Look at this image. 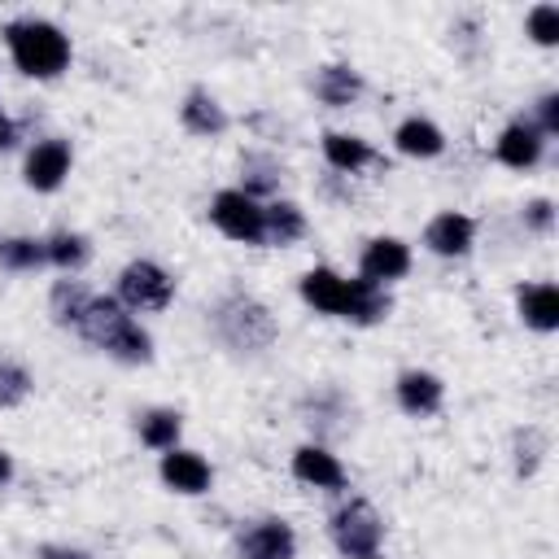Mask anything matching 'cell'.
I'll return each mask as SVG.
<instances>
[{
  "label": "cell",
  "instance_id": "14",
  "mask_svg": "<svg viewBox=\"0 0 559 559\" xmlns=\"http://www.w3.org/2000/svg\"><path fill=\"white\" fill-rule=\"evenodd\" d=\"M389 314V297H384V288L380 284H371V280H345V310H341V319H349V323H380Z\"/></svg>",
  "mask_w": 559,
  "mask_h": 559
},
{
  "label": "cell",
  "instance_id": "20",
  "mask_svg": "<svg viewBox=\"0 0 559 559\" xmlns=\"http://www.w3.org/2000/svg\"><path fill=\"white\" fill-rule=\"evenodd\" d=\"M301 297H306L314 310H323V314H341V310H345V280H341L336 271H328V266H314V271H306V280H301Z\"/></svg>",
  "mask_w": 559,
  "mask_h": 559
},
{
  "label": "cell",
  "instance_id": "34",
  "mask_svg": "<svg viewBox=\"0 0 559 559\" xmlns=\"http://www.w3.org/2000/svg\"><path fill=\"white\" fill-rule=\"evenodd\" d=\"M9 476H13V459L0 450V485H9Z\"/></svg>",
  "mask_w": 559,
  "mask_h": 559
},
{
  "label": "cell",
  "instance_id": "31",
  "mask_svg": "<svg viewBox=\"0 0 559 559\" xmlns=\"http://www.w3.org/2000/svg\"><path fill=\"white\" fill-rule=\"evenodd\" d=\"M524 223L533 227V231H550L555 227V205L542 197V201H528L524 205Z\"/></svg>",
  "mask_w": 559,
  "mask_h": 559
},
{
  "label": "cell",
  "instance_id": "9",
  "mask_svg": "<svg viewBox=\"0 0 559 559\" xmlns=\"http://www.w3.org/2000/svg\"><path fill=\"white\" fill-rule=\"evenodd\" d=\"M472 240H476V223H472L467 214H454V210L437 214V218L424 227V245H428L432 253H441V258H459V253H467Z\"/></svg>",
  "mask_w": 559,
  "mask_h": 559
},
{
  "label": "cell",
  "instance_id": "13",
  "mask_svg": "<svg viewBox=\"0 0 559 559\" xmlns=\"http://www.w3.org/2000/svg\"><path fill=\"white\" fill-rule=\"evenodd\" d=\"M293 476L306 480V485H314V489H341L345 485V467L323 445H301L293 454Z\"/></svg>",
  "mask_w": 559,
  "mask_h": 559
},
{
  "label": "cell",
  "instance_id": "32",
  "mask_svg": "<svg viewBox=\"0 0 559 559\" xmlns=\"http://www.w3.org/2000/svg\"><path fill=\"white\" fill-rule=\"evenodd\" d=\"M39 559H92V555L70 550V546H44V550H39Z\"/></svg>",
  "mask_w": 559,
  "mask_h": 559
},
{
  "label": "cell",
  "instance_id": "27",
  "mask_svg": "<svg viewBox=\"0 0 559 559\" xmlns=\"http://www.w3.org/2000/svg\"><path fill=\"white\" fill-rule=\"evenodd\" d=\"M31 371L17 362V358H0V406H17V402H26V393H31Z\"/></svg>",
  "mask_w": 559,
  "mask_h": 559
},
{
  "label": "cell",
  "instance_id": "1",
  "mask_svg": "<svg viewBox=\"0 0 559 559\" xmlns=\"http://www.w3.org/2000/svg\"><path fill=\"white\" fill-rule=\"evenodd\" d=\"M79 332L96 349H105L109 358H118V362H148L153 358L148 332L127 314V306L118 297H92L87 310H83V319H79Z\"/></svg>",
  "mask_w": 559,
  "mask_h": 559
},
{
  "label": "cell",
  "instance_id": "28",
  "mask_svg": "<svg viewBox=\"0 0 559 559\" xmlns=\"http://www.w3.org/2000/svg\"><path fill=\"white\" fill-rule=\"evenodd\" d=\"M528 35L537 44H559V9L555 4H537L528 13Z\"/></svg>",
  "mask_w": 559,
  "mask_h": 559
},
{
  "label": "cell",
  "instance_id": "8",
  "mask_svg": "<svg viewBox=\"0 0 559 559\" xmlns=\"http://www.w3.org/2000/svg\"><path fill=\"white\" fill-rule=\"evenodd\" d=\"M26 183L35 192H52L61 188V179L70 175V144L66 140H39L31 153H26Z\"/></svg>",
  "mask_w": 559,
  "mask_h": 559
},
{
  "label": "cell",
  "instance_id": "21",
  "mask_svg": "<svg viewBox=\"0 0 559 559\" xmlns=\"http://www.w3.org/2000/svg\"><path fill=\"white\" fill-rule=\"evenodd\" d=\"M323 157L336 166V170H362L367 162H371V148H367V140H358V135H345V131H328L323 135Z\"/></svg>",
  "mask_w": 559,
  "mask_h": 559
},
{
  "label": "cell",
  "instance_id": "24",
  "mask_svg": "<svg viewBox=\"0 0 559 559\" xmlns=\"http://www.w3.org/2000/svg\"><path fill=\"white\" fill-rule=\"evenodd\" d=\"M44 262H48L44 240H31V236H4L0 240V266H9V271H35Z\"/></svg>",
  "mask_w": 559,
  "mask_h": 559
},
{
  "label": "cell",
  "instance_id": "17",
  "mask_svg": "<svg viewBox=\"0 0 559 559\" xmlns=\"http://www.w3.org/2000/svg\"><path fill=\"white\" fill-rule=\"evenodd\" d=\"M179 118L192 135H223L227 131V114L210 92H188V100L179 105Z\"/></svg>",
  "mask_w": 559,
  "mask_h": 559
},
{
  "label": "cell",
  "instance_id": "18",
  "mask_svg": "<svg viewBox=\"0 0 559 559\" xmlns=\"http://www.w3.org/2000/svg\"><path fill=\"white\" fill-rule=\"evenodd\" d=\"M393 144H397V153H406V157H437V153L445 148V135H441V127L428 122V118H406V122L393 131Z\"/></svg>",
  "mask_w": 559,
  "mask_h": 559
},
{
  "label": "cell",
  "instance_id": "11",
  "mask_svg": "<svg viewBox=\"0 0 559 559\" xmlns=\"http://www.w3.org/2000/svg\"><path fill=\"white\" fill-rule=\"evenodd\" d=\"M542 144H546V135H542L533 122H511V127L498 135L493 153H498L502 166H511V170H528V166L542 162Z\"/></svg>",
  "mask_w": 559,
  "mask_h": 559
},
{
  "label": "cell",
  "instance_id": "3",
  "mask_svg": "<svg viewBox=\"0 0 559 559\" xmlns=\"http://www.w3.org/2000/svg\"><path fill=\"white\" fill-rule=\"evenodd\" d=\"M380 537H384L380 515L362 498H354L349 507H341L332 515V542H336V550L345 559H376L380 555Z\"/></svg>",
  "mask_w": 559,
  "mask_h": 559
},
{
  "label": "cell",
  "instance_id": "33",
  "mask_svg": "<svg viewBox=\"0 0 559 559\" xmlns=\"http://www.w3.org/2000/svg\"><path fill=\"white\" fill-rule=\"evenodd\" d=\"M13 144H17V127H13V118L0 114V148H13Z\"/></svg>",
  "mask_w": 559,
  "mask_h": 559
},
{
  "label": "cell",
  "instance_id": "23",
  "mask_svg": "<svg viewBox=\"0 0 559 559\" xmlns=\"http://www.w3.org/2000/svg\"><path fill=\"white\" fill-rule=\"evenodd\" d=\"M179 415L175 411H144L140 415V441L148 445V450H175V441H179Z\"/></svg>",
  "mask_w": 559,
  "mask_h": 559
},
{
  "label": "cell",
  "instance_id": "19",
  "mask_svg": "<svg viewBox=\"0 0 559 559\" xmlns=\"http://www.w3.org/2000/svg\"><path fill=\"white\" fill-rule=\"evenodd\" d=\"M306 236V214L293 201H275L262 205V240L266 245H293Z\"/></svg>",
  "mask_w": 559,
  "mask_h": 559
},
{
  "label": "cell",
  "instance_id": "10",
  "mask_svg": "<svg viewBox=\"0 0 559 559\" xmlns=\"http://www.w3.org/2000/svg\"><path fill=\"white\" fill-rule=\"evenodd\" d=\"M411 271V249L393 236H376L367 249H362V280L371 284H389V280H402Z\"/></svg>",
  "mask_w": 559,
  "mask_h": 559
},
{
  "label": "cell",
  "instance_id": "6",
  "mask_svg": "<svg viewBox=\"0 0 559 559\" xmlns=\"http://www.w3.org/2000/svg\"><path fill=\"white\" fill-rule=\"evenodd\" d=\"M210 218L218 223L223 236L245 240V245H262V205H258L249 192L223 188V192L210 201Z\"/></svg>",
  "mask_w": 559,
  "mask_h": 559
},
{
  "label": "cell",
  "instance_id": "29",
  "mask_svg": "<svg viewBox=\"0 0 559 559\" xmlns=\"http://www.w3.org/2000/svg\"><path fill=\"white\" fill-rule=\"evenodd\" d=\"M245 170H253V175H249V183L240 192H249L253 201H258V192H271L275 188V162L271 157H245Z\"/></svg>",
  "mask_w": 559,
  "mask_h": 559
},
{
  "label": "cell",
  "instance_id": "25",
  "mask_svg": "<svg viewBox=\"0 0 559 559\" xmlns=\"http://www.w3.org/2000/svg\"><path fill=\"white\" fill-rule=\"evenodd\" d=\"M87 301H92V293H87L79 280H57V288H52V319H57V323H74V328H79V319H83Z\"/></svg>",
  "mask_w": 559,
  "mask_h": 559
},
{
  "label": "cell",
  "instance_id": "4",
  "mask_svg": "<svg viewBox=\"0 0 559 559\" xmlns=\"http://www.w3.org/2000/svg\"><path fill=\"white\" fill-rule=\"evenodd\" d=\"M170 293H175V280L157 262H148V258L127 262L122 275H118V301L127 310H166Z\"/></svg>",
  "mask_w": 559,
  "mask_h": 559
},
{
  "label": "cell",
  "instance_id": "12",
  "mask_svg": "<svg viewBox=\"0 0 559 559\" xmlns=\"http://www.w3.org/2000/svg\"><path fill=\"white\" fill-rule=\"evenodd\" d=\"M162 480L175 493H205L210 489V463L197 450H166L162 454Z\"/></svg>",
  "mask_w": 559,
  "mask_h": 559
},
{
  "label": "cell",
  "instance_id": "2",
  "mask_svg": "<svg viewBox=\"0 0 559 559\" xmlns=\"http://www.w3.org/2000/svg\"><path fill=\"white\" fill-rule=\"evenodd\" d=\"M4 39H9L13 66L22 74H31V79H52V74H61L70 66V39L52 22H39V17L9 22Z\"/></svg>",
  "mask_w": 559,
  "mask_h": 559
},
{
  "label": "cell",
  "instance_id": "26",
  "mask_svg": "<svg viewBox=\"0 0 559 559\" xmlns=\"http://www.w3.org/2000/svg\"><path fill=\"white\" fill-rule=\"evenodd\" d=\"M44 249H48V262L61 266V271H79L87 262V253H92L79 231H57V236L44 240Z\"/></svg>",
  "mask_w": 559,
  "mask_h": 559
},
{
  "label": "cell",
  "instance_id": "5",
  "mask_svg": "<svg viewBox=\"0 0 559 559\" xmlns=\"http://www.w3.org/2000/svg\"><path fill=\"white\" fill-rule=\"evenodd\" d=\"M218 332H223L236 349H262V345H271L275 323H271V314H266L253 297H227V301L218 306Z\"/></svg>",
  "mask_w": 559,
  "mask_h": 559
},
{
  "label": "cell",
  "instance_id": "15",
  "mask_svg": "<svg viewBox=\"0 0 559 559\" xmlns=\"http://www.w3.org/2000/svg\"><path fill=\"white\" fill-rule=\"evenodd\" d=\"M441 397H445V384L432 371H406L397 380V402L406 415H432L441 411Z\"/></svg>",
  "mask_w": 559,
  "mask_h": 559
},
{
  "label": "cell",
  "instance_id": "30",
  "mask_svg": "<svg viewBox=\"0 0 559 559\" xmlns=\"http://www.w3.org/2000/svg\"><path fill=\"white\" fill-rule=\"evenodd\" d=\"M542 135H555L559 131V96L555 92H546L542 100H537V122H533Z\"/></svg>",
  "mask_w": 559,
  "mask_h": 559
},
{
  "label": "cell",
  "instance_id": "16",
  "mask_svg": "<svg viewBox=\"0 0 559 559\" xmlns=\"http://www.w3.org/2000/svg\"><path fill=\"white\" fill-rule=\"evenodd\" d=\"M520 319L537 332H555L559 328V288L555 284H524L520 288Z\"/></svg>",
  "mask_w": 559,
  "mask_h": 559
},
{
  "label": "cell",
  "instance_id": "22",
  "mask_svg": "<svg viewBox=\"0 0 559 559\" xmlns=\"http://www.w3.org/2000/svg\"><path fill=\"white\" fill-rule=\"evenodd\" d=\"M314 92H319V100L323 105H349L358 92H362V79L349 70V66H328L319 79H314Z\"/></svg>",
  "mask_w": 559,
  "mask_h": 559
},
{
  "label": "cell",
  "instance_id": "7",
  "mask_svg": "<svg viewBox=\"0 0 559 559\" xmlns=\"http://www.w3.org/2000/svg\"><path fill=\"white\" fill-rule=\"evenodd\" d=\"M297 555V533L288 520H258L240 533V559H293Z\"/></svg>",
  "mask_w": 559,
  "mask_h": 559
}]
</instances>
